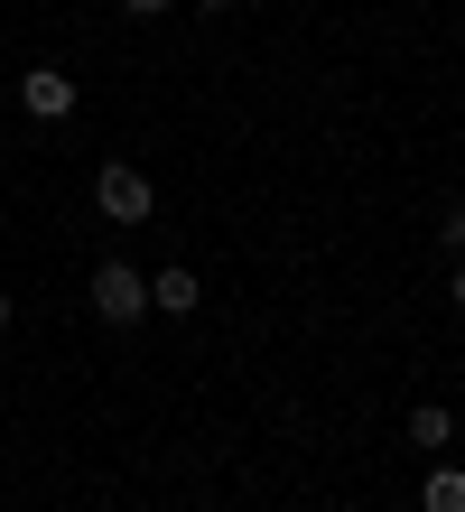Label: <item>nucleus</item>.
Masks as SVG:
<instances>
[{
    "instance_id": "nucleus-11",
    "label": "nucleus",
    "mask_w": 465,
    "mask_h": 512,
    "mask_svg": "<svg viewBox=\"0 0 465 512\" xmlns=\"http://www.w3.org/2000/svg\"><path fill=\"white\" fill-rule=\"evenodd\" d=\"M205 10H224V0H205Z\"/></svg>"
},
{
    "instance_id": "nucleus-2",
    "label": "nucleus",
    "mask_w": 465,
    "mask_h": 512,
    "mask_svg": "<svg viewBox=\"0 0 465 512\" xmlns=\"http://www.w3.org/2000/svg\"><path fill=\"white\" fill-rule=\"evenodd\" d=\"M93 205H103L112 224H149V205H159V187H149V168H131V159H112L103 177H93Z\"/></svg>"
},
{
    "instance_id": "nucleus-6",
    "label": "nucleus",
    "mask_w": 465,
    "mask_h": 512,
    "mask_svg": "<svg viewBox=\"0 0 465 512\" xmlns=\"http://www.w3.org/2000/svg\"><path fill=\"white\" fill-rule=\"evenodd\" d=\"M410 438H419V447H456V419L428 401V410H410Z\"/></svg>"
},
{
    "instance_id": "nucleus-5",
    "label": "nucleus",
    "mask_w": 465,
    "mask_h": 512,
    "mask_svg": "<svg viewBox=\"0 0 465 512\" xmlns=\"http://www.w3.org/2000/svg\"><path fill=\"white\" fill-rule=\"evenodd\" d=\"M419 512H465V466H438L419 485Z\"/></svg>"
},
{
    "instance_id": "nucleus-7",
    "label": "nucleus",
    "mask_w": 465,
    "mask_h": 512,
    "mask_svg": "<svg viewBox=\"0 0 465 512\" xmlns=\"http://www.w3.org/2000/svg\"><path fill=\"white\" fill-rule=\"evenodd\" d=\"M438 243H447V261H465V205H447V224H438Z\"/></svg>"
},
{
    "instance_id": "nucleus-8",
    "label": "nucleus",
    "mask_w": 465,
    "mask_h": 512,
    "mask_svg": "<svg viewBox=\"0 0 465 512\" xmlns=\"http://www.w3.org/2000/svg\"><path fill=\"white\" fill-rule=\"evenodd\" d=\"M112 10H131V19H159V10H168V0H112Z\"/></svg>"
},
{
    "instance_id": "nucleus-1",
    "label": "nucleus",
    "mask_w": 465,
    "mask_h": 512,
    "mask_svg": "<svg viewBox=\"0 0 465 512\" xmlns=\"http://www.w3.org/2000/svg\"><path fill=\"white\" fill-rule=\"evenodd\" d=\"M93 317H103V326H140L149 317V280H140L131 261H103V270H93Z\"/></svg>"
},
{
    "instance_id": "nucleus-9",
    "label": "nucleus",
    "mask_w": 465,
    "mask_h": 512,
    "mask_svg": "<svg viewBox=\"0 0 465 512\" xmlns=\"http://www.w3.org/2000/svg\"><path fill=\"white\" fill-rule=\"evenodd\" d=\"M447 298H456V317H465V261H456V270H447Z\"/></svg>"
},
{
    "instance_id": "nucleus-10",
    "label": "nucleus",
    "mask_w": 465,
    "mask_h": 512,
    "mask_svg": "<svg viewBox=\"0 0 465 512\" xmlns=\"http://www.w3.org/2000/svg\"><path fill=\"white\" fill-rule=\"evenodd\" d=\"M0 326H10V298H0Z\"/></svg>"
},
{
    "instance_id": "nucleus-3",
    "label": "nucleus",
    "mask_w": 465,
    "mask_h": 512,
    "mask_svg": "<svg viewBox=\"0 0 465 512\" xmlns=\"http://www.w3.org/2000/svg\"><path fill=\"white\" fill-rule=\"evenodd\" d=\"M19 103L38 112V122H75V75L66 66H28L19 75Z\"/></svg>"
},
{
    "instance_id": "nucleus-4",
    "label": "nucleus",
    "mask_w": 465,
    "mask_h": 512,
    "mask_svg": "<svg viewBox=\"0 0 465 512\" xmlns=\"http://www.w3.org/2000/svg\"><path fill=\"white\" fill-rule=\"evenodd\" d=\"M149 308H159V317H196V308H205L196 270H159V280H149Z\"/></svg>"
}]
</instances>
